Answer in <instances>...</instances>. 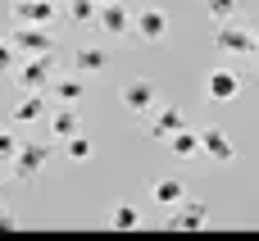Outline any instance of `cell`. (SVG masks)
Wrapping results in <instances>:
<instances>
[{"label": "cell", "instance_id": "6da1fadb", "mask_svg": "<svg viewBox=\"0 0 259 241\" xmlns=\"http://www.w3.org/2000/svg\"><path fill=\"white\" fill-rule=\"evenodd\" d=\"M9 77H14L23 91H46L50 77H55V55H27V59H14Z\"/></svg>", "mask_w": 259, "mask_h": 241}, {"label": "cell", "instance_id": "7a4b0ae2", "mask_svg": "<svg viewBox=\"0 0 259 241\" xmlns=\"http://www.w3.org/2000/svg\"><path fill=\"white\" fill-rule=\"evenodd\" d=\"M141 123H146V137H155V141H168L178 128H187V118H182V109L178 105H155V109H146L141 114Z\"/></svg>", "mask_w": 259, "mask_h": 241}, {"label": "cell", "instance_id": "3957f363", "mask_svg": "<svg viewBox=\"0 0 259 241\" xmlns=\"http://www.w3.org/2000/svg\"><path fill=\"white\" fill-rule=\"evenodd\" d=\"M200 159H209V164H232L237 159V146H232V137L219 123H205L200 128Z\"/></svg>", "mask_w": 259, "mask_h": 241}, {"label": "cell", "instance_id": "277c9868", "mask_svg": "<svg viewBox=\"0 0 259 241\" xmlns=\"http://www.w3.org/2000/svg\"><path fill=\"white\" fill-rule=\"evenodd\" d=\"M46 164H50L46 141H18V150H14V178H18V182H32Z\"/></svg>", "mask_w": 259, "mask_h": 241}, {"label": "cell", "instance_id": "5b68a950", "mask_svg": "<svg viewBox=\"0 0 259 241\" xmlns=\"http://www.w3.org/2000/svg\"><path fill=\"white\" fill-rule=\"evenodd\" d=\"M132 32L141 36V41H164L168 36V9H159V5H146V9H132Z\"/></svg>", "mask_w": 259, "mask_h": 241}, {"label": "cell", "instance_id": "8992f818", "mask_svg": "<svg viewBox=\"0 0 259 241\" xmlns=\"http://www.w3.org/2000/svg\"><path fill=\"white\" fill-rule=\"evenodd\" d=\"M9 46H14V50H23V55H50V50H55V36H50V27L18 23V27L9 32Z\"/></svg>", "mask_w": 259, "mask_h": 241}, {"label": "cell", "instance_id": "52a82bcc", "mask_svg": "<svg viewBox=\"0 0 259 241\" xmlns=\"http://www.w3.org/2000/svg\"><path fill=\"white\" fill-rule=\"evenodd\" d=\"M214 46H219V55H246V59H255V41H250V27H241V23H219V32H214Z\"/></svg>", "mask_w": 259, "mask_h": 241}, {"label": "cell", "instance_id": "ba28073f", "mask_svg": "<svg viewBox=\"0 0 259 241\" xmlns=\"http://www.w3.org/2000/svg\"><path fill=\"white\" fill-rule=\"evenodd\" d=\"M173 214H168V228H178V232H196V228H205L209 223V205L205 200H178V205H168Z\"/></svg>", "mask_w": 259, "mask_h": 241}, {"label": "cell", "instance_id": "9c48e42d", "mask_svg": "<svg viewBox=\"0 0 259 241\" xmlns=\"http://www.w3.org/2000/svg\"><path fill=\"white\" fill-rule=\"evenodd\" d=\"M155 105H159V91H155V82H150V77H132V82L123 87V109H127V114H137V118H141V114H146V109H155Z\"/></svg>", "mask_w": 259, "mask_h": 241}, {"label": "cell", "instance_id": "30bf717a", "mask_svg": "<svg viewBox=\"0 0 259 241\" xmlns=\"http://www.w3.org/2000/svg\"><path fill=\"white\" fill-rule=\"evenodd\" d=\"M96 23H100L109 36H127V32H132V5H127V0H105V5L96 9Z\"/></svg>", "mask_w": 259, "mask_h": 241}, {"label": "cell", "instance_id": "8fae6325", "mask_svg": "<svg viewBox=\"0 0 259 241\" xmlns=\"http://www.w3.org/2000/svg\"><path fill=\"white\" fill-rule=\"evenodd\" d=\"M237 91H241V77H237L232 68H214V73L205 77V96H209V100H237Z\"/></svg>", "mask_w": 259, "mask_h": 241}, {"label": "cell", "instance_id": "7c38bea8", "mask_svg": "<svg viewBox=\"0 0 259 241\" xmlns=\"http://www.w3.org/2000/svg\"><path fill=\"white\" fill-rule=\"evenodd\" d=\"M14 18L36 23V27H50V23L59 18V9H55V0H18V5H14Z\"/></svg>", "mask_w": 259, "mask_h": 241}, {"label": "cell", "instance_id": "4fadbf2b", "mask_svg": "<svg viewBox=\"0 0 259 241\" xmlns=\"http://www.w3.org/2000/svg\"><path fill=\"white\" fill-rule=\"evenodd\" d=\"M9 118H14V123H36V118H46V91H27V96L9 109Z\"/></svg>", "mask_w": 259, "mask_h": 241}, {"label": "cell", "instance_id": "5bb4252c", "mask_svg": "<svg viewBox=\"0 0 259 241\" xmlns=\"http://www.w3.org/2000/svg\"><path fill=\"white\" fill-rule=\"evenodd\" d=\"M73 68H77V73H105V68H109V55H105V46H77V55H73Z\"/></svg>", "mask_w": 259, "mask_h": 241}, {"label": "cell", "instance_id": "9a60e30c", "mask_svg": "<svg viewBox=\"0 0 259 241\" xmlns=\"http://www.w3.org/2000/svg\"><path fill=\"white\" fill-rule=\"evenodd\" d=\"M168 150H173L178 159H200V132H191V123L178 128V132L168 137Z\"/></svg>", "mask_w": 259, "mask_h": 241}, {"label": "cell", "instance_id": "2e32d148", "mask_svg": "<svg viewBox=\"0 0 259 241\" xmlns=\"http://www.w3.org/2000/svg\"><path fill=\"white\" fill-rule=\"evenodd\" d=\"M182 196H187L182 178H155V182H150V200H155V205H164V210H168V205H178Z\"/></svg>", "mask_w": 259, "mask_h": 241}, {"label": "cell", "instance_id": "e0dca14e", "mask_svg": "<svg viewBox=\"0 0 259 241\" xmlns=\"http://www.w3.org/2000/svg\"><path fill=\"white\" fill-rule=\"evenodd\" d=\"M73 132H82V123H77V105H59L55 114H50V137H73Z\"/></svg>", "mask_w": 259, "mask_h": 241}, {"label": "cell", "instance_id": "ac0fdd59", "mask_svg": "<svg viewBox=\"0 0 259 241\" xmlns=\"http://www.w3.org/2000/svg\"><path fill=\"white\" fill-rule=\"evenodd\" d=\"M50 96L59 105H82V77H50Z\"/></svg>", "mask_w": 259, "mask_h": 241}, {"label": "cell", "instance_id": "d6986e66", "mask_svg": "<svg viewBox=\"0 0 259 241\" xmlns=\"http://www.w3.org/2000/svg\"><path fill=\"white\" fill-rule=\"evenodd\" d=\"M91 137H82V132H73V137H64V155L73 159V164H82V159H91Z\"/></svg>", "mask_w": 259, "mask_h": 241}, {"label": "cell", "instance_id": "ffe728a7", "mask_svg": "<svg viewBox=\"0 0 259 241\" xmlns=\"http://www.w3.org/2000/svg\"><path fill=\"white\" fill-rule=\"evenodd\" d=\"M137 223H141V214H137V205H127V200H118V205H114V214H109V228H123V232H127V228H137Z\"/></svg>", "mask_w": 259, "mask_h": 241}, {"label": "cell", "instance_id": "44dd1931", "mask_svg": "<svg viewBox=\"0 0 259 241\" xmlns=\"http://www.w3.org/2000/svg\"><path fill=\"white\" fill-rule=\"evenodd\" d=\"M96 9H100L96 0H68V18H73V23H82V27H87V23H96Z\"/></svg>", "mask_w": 259, "mask_h": 241}, {"label": "cell", "instance_id": "7402d4cb", "mask_svg": "<svg viewBox=\"0 0 259 241\" xmlns=\"http://www.w3.org/2000/svg\"><path fill=\"white\" fill-rule=\"evenodd\" d=\"M237 5H241V0H205V9H209V18H219V23H228V18H237Z\"/></svg>", "mask_w": 259, "mask_h": 241}, {"label": "cell", "instance_id": "603a6c76", "mask_svg": "<svg viewBox=\"0 0 259 241\" xmlns=\"http://www.w3.org/2000/svg\"><path fill=\"white\" fill-rule=\"evenodd\" d=\"M14 59H18V50L9 46V36H0V77H9V68H14Z\"/></svg>", "mask_w": 259, "mask_h": 241}, {"label": "cell", "instance_id": "cb8c5ba5", "mask_svg": "<svg viewBox=\"0 0 259 241\" xmlns=\"http://www.w3.org/2000/svg\"><path fill=\"white\" fill-rule=\"evenodd\" d=\"M14 150H18V137L9 128H0V159H14Z\"/></svg>", "mask_w": 259, "mask_h": 241}, {"label": "cell", "instance_id": "d4e9b609", "mask_svg": "<svg viewBox=\"0 0 259 241\" xmlns=\"http://www.w3.org/2000/svg\"><path fill=\"white\" fill-rule=\"evenodd\" d=\"M9 228H18V214H9V210H0V232H9Z\"/></svg>", "mask_w": 259, "mask_h": 241}, {"label": "cell", "instance_id": "484cf974", "mask_svg": "<svg viewBox=\"0 0 259 241\" xmlns=\"http://www.w3.org/2000/svg\"><path fill=\"white\" fill-rule=\"evenodd\" d=\"M250 41H255V55H259V23L250 27Z\"/></svg>", "mask_w": 259, "mask_h": 241}, {"label": "cell", "instance_id": "4316f807", "mask_svg": "<svg viewBox=\"0 0 259 241\" xmlns=\"http://www.w3.org/2000/svg\"><path fill=\"white\" fill-rule=\"evenodd\" d=\"M0 205H5V182H0Z\"/></svg>", "mask_w": 259, "mask_h": 241}, {"label": "cell", "instance_id": "83f0119b", "mask_svg": "<svg viewBox=\"0 0 259 241\" xmlns=\"http://www.w3.org/2000/svg\"><path fill=\"white\" fill-rule=\"evenodd\" d=\"M96 5H105V0H96Z\"/></svg>", "mask_w": 259, "mask_h": 241}]
</instances>
